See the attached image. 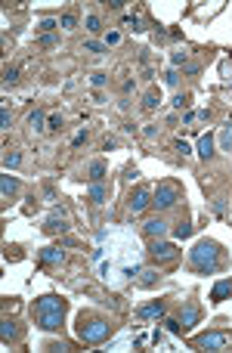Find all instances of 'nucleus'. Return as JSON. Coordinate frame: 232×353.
<instances>
[{
    "mask_svg": "<svg viewBox=\"0 0 232 353\" xmlns=\"http://www.w3.org/2000/svg\"><path fill=\"white\" fill-rule=\"evenodd\" d=\"M0 124H4V130H10V124H13V118H10V111H7V108L0 111Z\"/></svg>",
    "mask_w": 232,
    "mask_h": 353,
    "instance_id": "obj_32",
    "label": "nucleus"
},
{
    "mask_svg": "<svg viewBox=\"0 0 232 353\" xmlns=\"http://www.w3.org/2000/svg\"><path fill=\"white\" fill-rule=\"evenodd\" d=\"M176 152H180V155H189L192 149H189V143H186V140H176Z\"/></svg>",
    "mask_w": 232,
    "mask_h": 353,
    "instance_id": "obj_31",
    "label": "nucleus"
},
{
    "mask_svg": "<svg viewBox=\"0 0 232 353\" xmlns=\"http://www.w3.org/2000/svg\"><path fill=\"white\" fill-rule=\"evenodd\" d=\"M195 344H198L201 350H226V347H229V334H223V331H207V334H201Z\"/></svg>",
    "mask_w": 232,
    "mask_h": 353,
    "instance_id": "obj_4",
    "label": "nucleus"
},
{
    "mask_svg": "<svg viewBox=\"0 0 232 353\" xmlns=\"http://www.w3.org/2000/svg\"><path fill=\"white\" fill-rule=\"evenodd\" d=\"M22 164V152H7L4 155V167L7 171H13V167H19Z\"/></svg>",
    "mask_w": 232,
    "mask_h": 353,
    "instance_id": "obj_18",
    "label": "nucleus"
},
{
    "mask_svg": "<svg viewBox=\"0 0 232 353\" xmlns=\"http://www.w3.org/2000/svg\"><path fill=\"white\" fill-rule=\"evenodd\" d=\"M0 338H4L7 344L19 338V328H16V322H10V319H4V322H0Z\"/></svg>",
    "mask_w": 232,
    "mask_h": 353,
    "instance_id": "obj_13",
    "label": "nucleus"
},
{
    "mask_svg": "<svg viewBox=\"0 0 232 353\" xmlns=\"http://www.w3.org/2000/svg\"><path fill=\"white\" fill-rule=\"evenodd\" d=\"M75 25H78V19H75V16H71V13H68V16H62V28H68V31H71V28H75Z\"/></svg>",
    "mask_w": 232,
    "mask_h": 353,
    "instance_id": "obj_29",
    "label": "nucleus"
},
{
    "mask_svg": "<svg viewBox=\"0 0 232 353\" xmlns=\"http://www.w3.org/2000/svg\"><path fill=\"white\" fill-rule=\"evenodd\" d=\"M84 50H87V53H102L105 47H102V44H96V41H87V44H84Z\"/></svg>",
    "mask_w": 232,
    "mask_h": 353,
    "instance_id": "obj_27",
    "label": "nucleus"
},
{
    "mask_svg": "<svg viewBox=\"0 0 232 353\" xmlns=\"http://www.w3.org/2000/svg\"><path fill=\"white\" fill-rule=\"evenodd\" d=\"M176 198H180V195H176V189L164 183V186H158V189H155L152 204H155L158 211H167V208H173V204H176Z\"/></svg>",
    "mask_w": 232,
    "mask_h": 353,
    "instance_id": "obj_3",
    "label": "nucleus"
},
{
    "mask_svg": "<svg viewBox=\"0 0 232 353\" xmlns=\"http://www.w3.org/2000/svg\"><path fill=\"white\" fill-rule=\"evenodd\" d=\"M16 78H19V71H16V68H7V71H4V81H7V84H16Z\"/></svg>",
    "mask_w": 232,
    "mask_h": 353,
    "instance_id": "obj_30",
    "label": "nucleus"
},
{
    "mask_svg": "<svg viewBox=\"0 0 232 353\" xmlns=\"http://www.w3.org/2000/svg\"><path fill=\"white\" fill-rule=\"evenodd\" d=\"M59 127H62V118L53 115V118H50V130H59Z\"/></svg>",
    "mask_w": 232,
    "mask_h": 353,
    "instance_id": "obj_37",
    "label": "nucleus"
},
{
    "mask_svg": "<svg viewBox=\"0 0 232 353\" xmlns=\"http://www.w3.org/2000/svg\"><path fill=\"white\" fill-rule=\"evenodd\" d=\"M90 81H93V87H102V84H105V81H109V78H105V74H93V78H90Z\"/></svg>",
    "mask_w": 232,
    "mask_h": 353,
    "instance_id": "obj_36",
    "label": "nucleus"
},
{
    "mask_svg": "<svg viewBox=\"0 0 232 353\" xmlns=\"http://www.w3.org/2000/svg\"><path fill=\"white\" fill-rule=\"evenodd\" d=\"M62 313H65V310H47V313H41L38 325H41L44 331H56V328L62 325Z\"/></svg>",
    "mask_w": 232,
    "mask_h": 353,
    "instance_id": "obj_6",
    "label": "nucleus"
},
{
    "mask_svg": "<svg viewBox=\"0 0 232 353\" xmlns=\"http://www.w3.org/2000/svg\"><path fill=\"white\" fill-rule=\"evenodd\" d=\"M149 204H152V195H149L146 189H136V192L130 195V211H133V214H139V211H146V208H149Z\"/></svg>",
    "mask_w": 232,
    "mask_h": 353,
    "instance_id": "obj_8",
    "label": "nucleus"
},
{
    "mask_svg": "<svg viewBox=\"0 0 232 353\" xmlns=\"http://www.w3.org/2000/svg\"><path fill=\"white\" fill-rule=\"evenodd\" d=\"M142 134H146V137H149V140H155V137H158V127H155V124H149V127H146V130H142Z\"/></svg>",
    "mask_w": 232,
    "mask_h": 353,
    "instance_id": "obj_35",
    "label": "nucleus"
},
{
    "mask_svg": "<svg viewBox=\"0 0 232 353\" xmlns=\"http://www.w3.org/2000/svg\"><path fill=\"white\" fill-rule=\"evenodd\" d=\"M81 143H87V130H81V134L75 137V146H81Z\"/></svg>",
    "mask_w": 232,
    "mask_h": 353,
    "instance_id": "obj_41",
    "label": "nucleus"
},
{
    "mask_svg": "<svg viewBox=\"0 0 232 353\" xmlns=\"http://www.w3.org/2000/svg\"><path fill=\"white\" fill-rule=\"evenodd\" d=\"M170 59H173V65H186V59H189V53H186V50H180V53H173V56H170Z\"/></svg>",
    "mask_w": 232,
    "mask_h": 353,
    "instance_id": "obj_26",
    "label": "nucleus"
},
{
    "mask_svg": "<svg viewBox=\"0 0 232 353\" xmlns=\"http://www.w3.org/2000/svg\"><path fill=\"white\" fill-rule=\"evenodd\" d=\"M220 146L232 152V124H226V127H223V134H220Z\"/></svg>",
    "mask_w": 232,
    "mask_h": 353,
    "instance_id": "obj_22",
    "label": "nucleus"
},
{
    "mask_svg": "<svg viewBox=\"0 0 232 353\" xmlns=\"http://www.w3.org/2000/svg\"><path fill=\"white\" fill-rule=\"evenodd\" d=\"M164 81H167V84L173 87V84H176V71H167V74H164Z\"/></svg>",
    "mask_w": 232,
    "mask_h": 353,
    "instance_id": "obj_40",
    "label": "nucleus"
},
{
    "mask_svg": "<svg viewBox=\"0 0 232 353\" xmlns=\"http://www.w3.org/2000/svg\"><path fill=\"white\" fill-rule=\"evenodd\" d=\"M189 260H192V267L198 273H217L220 270V248H217V242L201 239L198 245L189 251Z\"/></svg>",
    "mask_w": 232,
    "mask_h": 353,
    "instance_id": "obj_1",
    "label": "nucleus"
},
{
    "mask_svg": "<svg viewBox=\"0 0 232 353\" xmlns=\"http://www.w3.org/2000/svg\"><path fill=\"white\" fill-rule=\"evenodd\" d=\"M84 25H87V31H93V34H96V31H102L99 16H87V22H84Z\"/></svg>",
    "mask_w": 232,
    "mask_h": 353,
    "instance_id": "obj_24",
    "label": "nucleus"
},
{
    "mask_svg": "<svg viewBox=\"0 0 232 353\" xmlns=\"http://www.w3.org/2000/svg\"><path fill=\"white\" fill-rule=\"evenodd\" d=\"M136 316H139V319H152V316H164V304H161V301H155V304H149V307H139V310H136Z\"/></svg>",
    "mask_w": 232,
    "mask_h": 353,
    "instance_id": "obj_10",
    "label": "nucleus"
},
{
    "mask_svg": "<svg viewBox=\"0 0 232 353\" xmlns=\"http://www.w3.org/2000/svg\"><path fill=\"white\" fill-rule=\"evenodd\" d=\"M195 322H198V307H195L192 301H186L183 310H180V325H183V328H192Z\"/></svg>",
    "mask_w": 232,
    "mask_h": 353,
    "instance_id": "obj_7",
    "label": "nucleus"
},
{
    "mask_svg": "<svg viewBox=\"0 0 232 353\" xmlns=\"http://www.w3.org/2000/svg\"><path fill=\"white\" fill-rule=\"evenodd\" d=\"M41 28H44V31H50V28H56V22H53V19H44V22H41Z\"/></svg>",
    "mask_w": 232,
    "mask_h": 353,
    "instance_id": "obj_38",
    "label": "nucleus"
},
{
    "mask_svg": "<svg viewBox=\"0 0 232 353\" xmlns=\"http://www.w3.org/2000/svg\"><path fill=\"white\" fill-rule=\"evenodd\" d=\"M44 121H47V115H44L41 108H34L31 115H28V127L34 130V134H38V130H44Z\"/></svg>",
    "mask_w": 232,
    "mask_h": 353,
    "instance_id": "obj_15",
    "label": "nucleus"
},
{
    "mask_svg": "<svg viewBox=\"0 0 232 353\" xmlns=\"http://www.w3.org/2000/svg\"><path fill=\"white\" fill-rule=\"evenodd\" d=\"M105 195H109V192H105V186H102V183H93V186H90V198H93L96 204H102V201H105Z\"/></svg>",
    "mask_w": 232,
    "mask_h": 353,
    "instance_id": "obj_19",
    "label": "nucleus"
},
{
    "mask_svg": "<svg viewBox=\"0 0 232 353\" xmlns=\"http://www.w3.org/2000/svg\"><path fill=\"white\" fill-rule=\"evenodd\" d=\"M102 177H105V164H102V161H93V164H90V180L99 183Z\"/></svg>",
    "mask_w": 232,
    "mask_h": 353,
    "instance_id": "obj_20",
    "label": "nucleus"
},
{
    "mask_svg": "<svg viewBox=\"0 0 232 353\" xmlns=\"http://www.w3.org/2000/svg\"><path fill=\"white\" fill-rule=\"evenodd\" d=\"M0 189H4V195H16V192H19V180L7 174L4 180H0Z\"/></svg>",
    "mask_w": 232,
    "mask_h": 353,
    "instance_id": "obj_17",
    "label": "nucleus"
},
{
    "mask_svg": "<svg viewBox=\"0 0 232 353\" xmlns=\"http://www.w3.org/2000/svg\"><path fill=\"white\" fill-rule=\"evenodd\" d=\"M164 325H167V331H170V334H180V331H183V325L176 322V319H167Z\"/></svg>",
    "mask_w": 232,
    "mask_h": 353,
    "instance_id": "obj_28",
    "label": "nucleus"
},
{
    "mask_svg": "<svg viewBox=\"0 0 232 353\" xmlns=\"http://www.w3.org/2000/svg\"><path fill=\"white\" fill-rule=\"evenodd\" d=\"M78 338H81L84 344H99V341L109 338V322H105V319H90V322H84V319H81Z\"/></svg>",
    "mask_w": 232,
    "mask_h": 353,
    "instance_id": "obj_2",
    "label": "nucleus"
},
{
    "mask_svg": "<svg viewBox=\"0 0 232 353\" xmlns=\"http://www.w3.org/2000/svg\"><path fill=\"white\" fill-rule=\"evenodd\" d=\"M229 294H232V282H229V279H223V282H217V285H213V291H210V301H226Z\"/></svg>",
    "mask_w": 232,
    "mask_h": 353,
    "instance_id": "obj_11",
    "label": "nucleus"
},
{
    "mask_svg": "<svg viewBox=\"0 0 232 353\" xmlns=\"http://www.w3.org/2000/svg\"><path fill=\"white\" fill-rule=\"evenodd\" d=\"M47 232H65V223L56 220V217H50V220H47Z\"/></svg>",
    "mask_w": 232,
    "mask_h": 353,
    "instance_id": "obj_23",
    "label": "nucleus"
},
{
    "mask_svg": "<svg viewBox=\"0 0 232 353\" xmlns=\"http://www.w3.org/2000/svg\"><path fill=\"white\" fill-rule=\"evenodd\" d=\"M41 47H53V34H44L41 37Z\"/></svg>",
    "mask_w": 232,
    "mask_h": 353,
    "instance_id": "obj_39",
    "label": "nucleus"
},
{
    "mask_svg": "<svg viewBox=\"0 0 232 353\" xmlns=\"http://www.w3.org/2000/svg\"><path fill=\"white\" fill-rule=\"evenodd\" d=\"M142 105H146V108H155V105H158V96H155V93H149V96H146V102H142Z\"/></svg>",
    "mask_w": 232,
    "mask_h": 353,
    "instance_id": "obj_34",
    "label": "nucleus"
},
{
    "mask_svg": "<svg viewBox=\"0 0 232 353\" xmlns=\"http://www.w3.org/2000/svg\"><path fill=\"white\" fill-rule=\"evenodd\" d=\"M139 276H142V279H139V282H142V285H146V288H149V285H155V282H158V279H161V276H158L155 270H142Z\"/></svg>",
    "mask_w": 232,
    "mask_h": 353,
    "instance_id": "obj_21",
    "label": "nucleus"
},
{
    "mask_svg": "<svg viewBox=\"0 0 232 353\" xmlns=\"http://www.w3.org/2000/svg\"><path fill=\"white\" fill-rule=\"evenodd\" d=\"M118 41H121L118 31H109V34H105V47H109V44H118Z\"/></svg>",
    "mask_w": 232,
    "mask_h": 353,
    "instance_id": "obj_33",
    "label": "nucleus"
},
{
    "mask_svg": "<svg viewBox=\"0 0 232 353\" xmlns=\"http://www.w3.org/2000/svg\"><path fill=\"white\" fill-rule=\"evenodd\" d=\"M198 155L201 158H210L213 155V134H201L198 137Z\"/></svg>",
    "mask_w": 232,
    "mask_h": 353,
    "instance_id": "obj_12",
    "label": "nucleus"
},
{
    "mask_svg": "<svg viewBox=\"0 0 232 353\" xmlns=\"http://www.w3.org/2000/svg\"><path fill=\"white\" fill-rule=\"evenodd\" d=\"M173 236H176V239H189V236H192V226H189V223H180V226L173 229Z\"/></svg>",
    "mask_w": 232,
    "mask_h": 353,
    "instance_id": "obj_25",
    "label": "nucleus"
},
{
    "mask_svg": "<svg viewBox=\"0 0 232 353\" xmlns=\"http://www.w3.org/2000/svg\"><path fill=\"white\" fill-rule=\"evenodd\" d=\"M146 232H149L152 239H164L167 223H164V220H149V223H146Z\"/></svg>",
    "mask_w": 232,
    "mask_h": 353,
    "instance_id": "obj_14",
    "label": "nucleus"
},
{
    "mask_svg": "<svg viewBox=\"0 0 232 353\" xmlns=\"http://www.w3.org/2000/svg\"><path fill=\"white\" fill-rule=\"evenodd\" d=\"M38 310L47 313V310H65V301H59V297H53V294H44L38 297Z\"/></svg>",
    "mask_w": 232,
    "mask_h": 353,
    "instance_id": "obj_9",
    "label": "nucleus"
},
{
    "mask_svg": "<svg viewBox=\"0 0 232 353\" xmlns=\"http://www.w3.org/2000/svg\"><path fill=\"white\" fill-rule=\"evenodd\" d=\"M62 257H65V254H62L59 248H44V251H41V260H44V264H62Z\"/></svg>",
    "mask_w": 232,
    "mask_h": 353,
    "instance_id": "obj_16",
    "label": "nucleus"
},
{
    "mask_svg": "<svg viewBox=\"0 0 232 353\" xmlns=\"http://www.w3.org/2000/svg\"><path fill=\"white\" fill-rule=\"evenodd\" d=\"M149 254H152L155 260H173V257H176V245L155 239V242H152V248H149Z\"/></svg>",
    "mask_w": 232,
    "mask_h": 353,
    "instance_id": "obj_5",
    "label": "nucleus"
}]
</instances>
